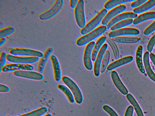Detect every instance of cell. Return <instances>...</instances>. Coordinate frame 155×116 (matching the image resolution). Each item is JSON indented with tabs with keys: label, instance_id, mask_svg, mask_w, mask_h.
I'll return each mask as SVG.
<instances>
[{
	"label": "cell",
	"instance_id": "obj_1",
	"mask_svg": "<svg viewBox=\"0 0 155 116\" xmlns=\"http://www.w3.org/2000/svg\"><path fill=\"white\" fill-rule=\"evenodd\" d=\"M107 29L105 25H101L78 38L76 41L77 44L79 46H82L87 44L96 38L104 34Z\"/></svg>",
	"mask_w": 155,
	"mask_h": 116
},
{
	"label": "cell",
	"instance_id": "obj_2",
	"mask_svg": "<svg viewBox=\"0 0 155 116\" xmlns=\"http://www.w3.org/2000/svg\"><path fill=\"white\" fill-rule=\"evenodd\" d=\"M107 13V11L105 8L101 9L100 12L91 20L88 22L84 27L81 30V33L84 35L96 28L97 26Z\"/></svg>",
	"mask_w": 155,
	"mask_h": 116
},
{
	"label": "cell",
	"instance_id": "obj_3",
	"mask_svg": "<svg viewBox=\"0 0 155 116\" xmlns=\"http://www.w3.org/2000/svg\"><path fill=\"white\" fill-rule=\"evenodd\" d=\"M63 82L70 89L74 97L75 101L79 104L83 102V96L81 91L75 82L68 76H64L61 77Z\"/></svg>",
	"mask_w": 155,
	"mask_h": 116
},
{
	"label": "cell",
	"instance_id": "obj_4",
	"mask_svg": "<svg viewBox=\"0 0 155 116\" xmlns=\"http://www.w3.org/2000/svg\"><path fill=\"white\" fill-rule=\"evenodd\" d=\"M63 5V0H56L51 7L39 15V18L41 20L44 21L52 18L60 11Z\"/></svg>",
	"mask_w": 155,
	"mask_h": 116
},
{
	"label": "cell",
	"instance_id": "obj_5",
	"mask_svg": "<svg viewBox=\"0 0 155 116\" xmlns=\"http://www.w3.org/2000/svg\"><path fill=\"white\" fill-rule=\"evenodd\" d=\"M11 54L14 56H34L41 58L43 53L38 50L21 48H15L9 50Z\"/></svg>",
	"mask_w": 155,
	"mask_h": 116
},
{
	"label": "cell",
	"instance_id": "obj_6",
	"mask_svg": "<svg viewBox=\"0 0 155 116\" xmlns=\"http://www.w3.org/2000/svg\"><path fill=\"white\" fill-rule=\"evenodd\" d=\"M74 14L76 21L78 25L81 28L84 27L86 24L83 0L78 1L74 9Z\"/></svg>",
	"mask_w": 155,
	"mask_h": 116
},
{
	"label": "cell",
	"instance_id": "obj_7",
	"mask_svg": "<svg viewBox=\"0 0 155 116\" xmlns=\"http://www.w3.org/2000/svg\"><path fill=\"white\" fill-rule=\"evenodd\" d=\"M7 60L13 63L21 64H28L33 63L38 61L39 58L34 56H19L7 54Z\"/></svg>",
	"mask_w": 155,
	"mask_h": 116
},
{
	"label": "cell",
	"instance_id": "obj_8",
	"mask_svg": "<svg viewBox=\"0 0 155 116\" xmlns=\"http://www.w3.org/2000/svg\"><path fill=\"white\" fill-rule=\"evenodd\" d=\"M95 44L94 41H92L88 44L85 47L84 52L83 59L84 65L85 68L89 70H92L93 68L91 54Z\"/></svg>",
	"mask_w": 155,
	"mask_h": 116
},
{
	"label": "cell",
	"instance_id": "obj_9",
	"mask_svg": "<svg viewBox=\"0 0 155 116\" xmlns=\"http://www.w3.org/2000/svg\"><path fill=\"white\" fill-rule=\"evenodd\" d=\"M34 69L33 66L30 64L10 63L5 65L2 68V71L8 72L18 70L32 71Z\"/></svg>",
	"mask_w": 155,
	"mask_h": 116
},
{
	"label": "cell",
	"instance_id": "obj_10",
	"mask_svg": "<svg viewBox=\"0 0 155 116\" xmlns=\"http://www.w3.org/2000/svg\"><path fill=\"white\" fill-rule=\"evenodd\" d=\"M15 76L21 78L37 80L43 79L44 76L38 72L29 70H18L13 72Z\"/></svg>",
	"mask_w": 155,
	"mask_h": 116
},
{
	"label": "cell",
	"instance_id": "obj_11",
	"mask_svg": "<svg viewBox=\"0 0 155 116\" xmlns=\"http://www.w3.org/2000/svg\"><path fill=\"white\" fill-rule=\"evenodd\" d=\"M126 9V6L123 4L113 8L105 16L101 21L102 24L103 25L107 24L111 20L125 11Z\"/></svg>",
	"mask_w": 155,
	"mask_h": 116
},
{
	"label": "cell",
	"instance_id": "obj_12",
	"mask_svg": "<svg viewBox=\"0 0 155 116\" xmlns=\"http://www.w3.org/2000/svg\"><path fill=\"white\" fill-rule=\"evenodd\" d=\"M140 33L139 31L137 28L124 27L112 31L108 34V35L109 37L113 38L124 35H137Z\"/></svg>",
	"mask_w": 155,
	"mask_h": 116
},
{
	"label": "cell",
	"instance_id": "obj_13",
	"mask_svg": "<svg viewBox=\"0 0 155 116\" xmlns=\"http://www.w3.org/2000/svg\"><path fill=\"white\" fill-rule=\"evenodd\" d=\"M107 47V44H104L102 46L96 57L94 66V73L96 76L98 77L100 76L101 63Z\"/></svg>",
	"mask_w": 155,
	"mask_h": 116
},
{
	"label": "cell",
	"instance_id": "obj_14",
	"mask_svg": "<svg viewBox=\"0 0 155 116\" xmlns=\"http://www.w3.org/2000/svg\"><path fill=\"white\" fill-rule=\"evenodd\" d=\"M138 16L137 14L132 12H127L121 13L115 17L108 23L107 28H110L116 23L127 19L135 18Z\"/></svg>",
	"mask_w": 155,
	"mask_h": 116
},
{
	"label": "cell",
	"instance_id": "obj_15",
	"mask_svg": "<svg viewBox=\"0 0 155 116\" xmlns=\"http://www.w3.org/2000/svg\"><path fill=\"white\" fill-rule=\"evenodd\" d=\"M53 67L54 77L57 82H59L61 78V67L57 57L54 55H51L50 57Z\"/></svg>",
	"mask_w": 155,
	"mask_h": 116
},
{
	"label": "cell",
	"instance_id": "obj_16",
	"mask_svg": "<svg viewBox=\"0 0 155 116\" xmlns=\"http://www.w3.org/2000/svg\"><path fill=\"white\" fill-rule=\"evenodd\" d=\"M53 51V49L51 47L47 48L43 53L42 57L39 60L37 67V71L42 73L44 70L46 63Z\"/></svg>",
	"mask_w": 155,
	"mask_h": 116
},
{
	"label": "cell",
	"instance_id": "obj_17",
	"mask_svg": "<svg viewBox=\"0 0 155 116\" xmlns=\"http://www.w3.org/2000/svg\"><path fill=\"white\" fill-rule=\"evenodd\" d=\"M112 80L114 85L119 91L124 95H127L128 91L121 81L117 73L115 71H113L111 73Z\"/></svg>",
	"mask_w": 155,
	"mask_h": 116
},
{
	"label": "cell",
	"instance_id": "obj_18",
	"mask_svg": "<svg viewBox=\"0 0 155 116\" xmlns=\"http://www.w3.org/2000/svg\"><path fill=\"white\" fill-rule=\"evenodd\" d=\"M133 58L132 56H127L117 60L108 65L107 69L108 71L113 70L118 67L131 62Z\"/></svg>",
	"mask_w": 155,
	"mask_h": 116
},
{
	"label": "cell",
	"instance_id": "obj_19",
	"mask_svg": "<svg viewBox=\"0 0 155 116\" xmlns=\"http://www.w3.org/2000/svg\"><path fill=\"white\" fill-rule=\"evenodd\" d=\"M143 63L145 70L149 78L155 82V74L152 70L150 63L149 53L147 51L144 53L143 56Z\"/></svg>",
	"mask_w": 155,
	"mask_h": 116
},
{
	"label": "cell",
	"instance_id": "obj_20",
	"mask_svg": "<svg viewBox=\"0 0 155 116\" xmlns=\"http://www.w3.org/2000/svg\"><path fill=\"white\" fill-rule=\"evenodd\" d=\"M143 47L139 45L137 47L135 59L137 66L140 71L142 73H145V70L143 63L142 54Z\"/></svg>",
	"mask_w": 155,
	"mask_h": 116
},
{
	"label": "cell",
	"instance_id": "obj_21",
	"mask_svg": "<svg viewBox=\"0 0 155 116\" xmlns=\"http://www.w3.org/2000/svg\"><path fill=\"white\" fill-rule=\"evenodd\" d=\"M155 19V11H151L139 15L133 20V24L137 25L147 20Z\"/></svg>",
	"mask_w": 155,
	"mask_h": 116
},
{
	"label": "cell",
	"instance_id": "obj_22",
	"mask_svg": "<svg viewBox=\"0 0 155 116\" xmlns=\"http://www.w3.org/2000/svg\"><path fill=\"white\" fill-rule=\"evenodd\" d=\"M106 40V37L103 36L99 38L97 41L92 53L91 59L93 61H95L99 50Z\"/></svg>",
	"mask_w": 155,
	"mask_h": 116
},
{
	"label": "cell",
	"instance_id": "obj_23",
	"mask_svg": "<svg viewBox=\"0 0 155 116\" xmlns=\"http://www.w3.org/2000/svg\"><path fill=\"white\" fill-rule=\"evenodd\" d=\"M104 35L106 37V41L110 45L112 50L114 58L116 60H118L120 58V55L117 45L112 38L108 36V34L107 32H105Z\"/></svg>",
	"mask_w": 155,
	"mask_h": 116
},
{
	"label": "cell",
	"instance_id": "obj_24",
	"mask_svg": "<svg viewBox=\"0 0 155 116\" xmlns=\"http://www.w3.org/2000/svg\"><path fill=\"white\" fill-rule=\"evenodd\" d=\"M155 6V0H147L140 7L134 8L133 11L137 14L147 11Z\"/></svg>",
	"mask_w": 155,
	"mask_h": 116
},
{
	"label": "cell",
	"instance_id": "obj_25",
	"mask_svg": "<svg viewBox=\"0 0 155 116\" xmlns=\"http://www.w3.org/2000/svg\"><path fill=\"white\" fill-rule=\"evenodd\" d=\"M112 40L117 43L124 44H134L139 41L141 39L137 37H117L112 38Z\"/></svg>",
	"mask_w": 155,
	"mask_h": 116
},
{
	"label": "cell",
	"instance_id": "obj_26",
	"mask_svg": "<svg viewBox=\"0 0 155 116\" xmlns=\"http://www.w3.org/2000/svg\"><path fill=\"white\" fill-rule=\"evenodd\" d=\"M57 87L65 94L70 103H74L75 100L74 95L68 87L61 84H59L57 85Z\"/></svg>",
	"mask_w": 155,
	"mask_h": 116
},
{
	"label": "cell",
	"instance_id": "obj_27",
	"mask_svg": "<svg viewBox=\"0 0 155 116\" xmlns=\"http://www.w3.org/2000/svg\"><path fill=\"white\" fill-rule=\"evenodd\" d=\"M126 97L134 108L137 116H144L140 107L133 95L131 94L128 93Z\"/></svg>",
	"mask_w": 155,
	"mask_h": 116
},
{
	"label": "cell",
	"instance_id": "obj_28",
	"mask_svg": "<svg viewBox=\"0 0 155 116\" xmlns=\"http://www.w3.org/2000/svg\"><path fill=\"white\" fill-rule=\"evenodd\" d=\"M135 0H110L107 1L104 4V7L106 9H109L113 8L122 4L133 2Z\"/></svg>",
	"mask_w": 155,
	"mask_h": 116
},
{
	"label": "cell",
	"instance_id": "obj_29",
	"mask_svg": "<svg viewBox=\"0 0 155 116\" xmlns=\"http://www.w3.org/2000/svg\"><path fill=\"white\" fill-rule=\"evenodd\" d=\"M110 58V53L108 50L105 51L101 64L100 72L104 73L106 70L108 66Z\"/></svg>",
	"mask_w": 155,
	"mask_h": 116
},
{
	"label": "cell",
	"instance_id": "obj_30",
	"mask_svg": "<svg viewBox=\"0 0 155 116\" xmlns=\"http://www.w3.org/2000/svg\"><path fill=\"white\" fill-rule=\"evenodd\" d=\"M132 19H127L120 21L113 25L111 28L112 31H114L127 26L133 23Z\"/></svg>",
	"mask_w": 155,
	"mask_h": 116
},
{
	"label": "cell",
	"instance_id": "obj_31",
	"mask_svg": "<svg viewBox=\"0 0 155 116\" xmlns=\"http://www.w3.org/2000/svg\"><path fill=\"white\" fill-rule=\"evenodd\" d=\"M48 110V109L47 107H43L28 113L18 116H41L46 113Z\"/></svg>",
	"mask_w": 155,
	"mask_h": 116
},
{
	"label": "cell",
	"instance_id": "obj_32",
	"mask_svg": "<svg viewBox=\"0 0 155 116\" xmlns=\"http://www.w3.org/2000/svg\"><path fill=\"white\" fill-rule=\"evenodd\" d=\"M15 29L13 27L8 26L1 29L0 30V38L5 37L13 34Z\"/></svg>",
	"mask_w": 155,
	"mask_h": 116
},
{
	"label": "cell",
	"instance_id": "obj_33",
	"mask_svg": "<svg viewBox=\"0 0 155 116\" xmlns=\"http://www.w3.org/2000/svg\"><path fill=\"white\" fill-rule=\"evenodd\" d=\"M103 108L110 116H119L116 112L108 105H104L103 107Z\"/></svg>",
	"mask_w": 155,
	"mask_h": 116
},
{
	"label": "cell",
	"instance_id": "obj_34",
	"mask_svg": "<svg viewBox=\"0 0 155 116\" xmlns=\"http://www.w3.org/2000/svg\"><path fill=\"white\" fill-rule=\"evenodd\" d=\"M7 53L5 52H2L0 53V72L2 71V69L5 66L6 59Z\"/></svg>",
	"mask_w": 155,
	"mask_h": 116
},
{
	"label": "cell",
	"instance_id": "obj_35",
	"mask_svg": "<svg viewBox=\"0 0 155 116\" xmlns=\"http://www.w3.org/2000/svg\"><path fill=\"white\" fill-rule=\"evenodd\" d=\"M155 45V34L150 40L147 47L148 51L151 52Z\"/></svg>",
	"mask_w": 155,
	"mask_h": 116
},
{
	"label": "cell",
	"instance_id": "obj_36",
	"mask_svg": "<svg viewBox=\"0 0 155 116\" xmlns=\"http://www.w3.org/2000/svg\"><path fill=\"white\" fill-rule=\"evenodd\" d=\"M155 31V21L149 26L144 31L143 34L148 35Z\"/></svg>",
	"mask_w": 155,
	"mask_h": 116
},
{
	"label": "cell",
	"instance_id": "obj_37",
	"mask_svg": "<svg viewBox=\"0 0 155 116\" xmlns=\"http://www.w3.org/2000/svg\"><path fill=\"white\" fill-rule=\"evenodd\" d=\"M147 1V0H135L131 3V6L132 8H137L144 3Z\"/></svg>",
	"mask_w": 155,
	"mask_h": 116
},
{
	"label": "cell",
	"instance_id": "obj_38",
	"mask_svg": "<svg viewBox=\"0 0 155 116\" xmlns=\"http://www.w3.org/2000/svg\"><path fill=\"white\" fill-rule=\"evenodd\" d=\"M134 110L133 107L132 106H129L126 109L124 116H133Z\"/></svg>",
	"mask_w": 155,
	"mask_h": 116
},
{
	"label": "cell",
	"instance_id": "obj_39",
	"mask_svg": "<svg viewBox=\"0 0 155 116\" xmlns=\"http://www.w3.org/2000/svg\"><path fill=\"white\" fill-rule=\"evenodd\" d=\"M10 90L9 87L4 84H0V92H7Z\"/></svg>",
	"mask_w": 155,
	"mask_h": 116
},
{
	"label": "cell",
	"instance_id": "obj_40",
	"mask_svg": "<svg viewBox=\"0 0 155 116\" xmlns=\"http://www.w3.org/2000/svg\"><path fill=\"white\" fill-rule=\"evenodd\" d=\"M78 0H71L70 1V4L71 7L73 8H75L77 4Z\"/></svg>",
	"mask_w": 155,
	"mask_h": 116
},
{
	"label": "cell",
	"instance_id": "obj_41",
	"mask_svg": "<svg viewBox=\"0 0 155 116\" xmlns=\"http://www.w3.org/2000/svg\"><path fill=\"white\" fill-rule=\"evenodd\" d=\"M149 56L151 60L155 66V55L152 53H150Z\"/></svg>",
	"mask_w": 155,
	"mask_h": 116
},
{
	"label": "cell",
	"instance_id": "obj_42",
	"mask_svg": "<svg viewBox=\"0 0 155 116\" xmlns=\"http://www.w3.org/2000/svg\"><path fill=\"white\" fill-rule=\"evenodd\" d=\"M6 39L5 37H2L0 38V46L3 45L6 41Z\"/></svg>",
	"mask_w": 155,
	"mask_h": 116
},
{
	"label": "cell",
	"instance_id": "obj_43",
	"mask_svg": "<svg viewBox=\"0 0 155 116\" xmlns=\"http://www.w3.org/2000/svg\"><path fill=\"white\" fill-rule=\"evenodd\" d=\"M45 116H52V115L50 114H46Z\"/></svg>",
	"mask_w": 155,
	"mask_h": 116
},
{
	"label": "cell",
	"instance_id": "obj_44",
	"mask_svg": "<svg viewBox=\"0 0 155 116\" xmlns=\"http://www.w3.org/2000/svg\"><path fill=\"white\" fill-rule=\"evenodd\" d=\"M5 116H11L10 115H6Z\"/></svg>",
	"mask_w": 155,
	"mask_h": 116
},
{
	"label": "cell",
	"instance_id": "obj_45",
	"mask_svg": "<svg viewBox=\"0 0 155 116\" xmlns=\"http://www.w3.org/2000/svg\"><path fill=\"white\" fill-rule=\"evenodd\" d=\"M154 48H155V46H154Z\"/></svg>",
	"mask_w": 155,
	"mask_h": 116
}]
</instances>
